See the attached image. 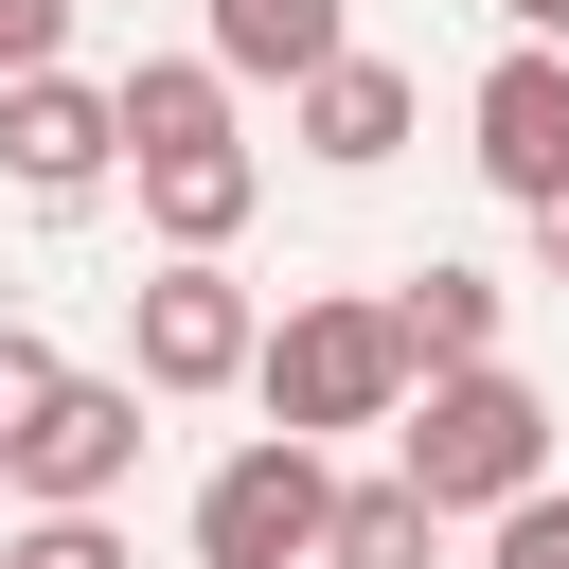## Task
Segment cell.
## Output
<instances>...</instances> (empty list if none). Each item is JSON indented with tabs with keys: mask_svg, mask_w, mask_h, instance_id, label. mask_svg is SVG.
Masks as SVG:
<instances>
[{
	"mask_svg": "<svg viewBox=\"0 0 569 569\" xmlns=\"http://www.w3.org/2000/svg\"><path fill=\"white\" fill-rule=\"evenodd\" d=\"M462 160H480V178H498L516 213H533V196L569 178V36H516V53H498V71L462 89Z\"/></svg>",
	"mask_w": 569,
	"mask_h": 569,
	"instance_id": "cell-5",
	"label": "cell"
},
{
	"mask_svg": "<svg viewBox=\"0 0 569 569\" xmlns=\"http://www.w3.org/2000/svg\"><path fill=\"white\" fill-rule=\"evenodd\" d=\"M498 569H569V498H551V480L498 498Z\"/></svg>",
	"mask_w": 569,
	"mask_h": 569,
	"instance_id": "cell-16",
	"label": "cell"
},
{
	"mask_svg": "<svg viewBox=\"0 0 569 569\" xmlns=\"http://www.w3.org/2000/svg\"><path fill=\"white\" fill-rule=\"evenodd\" d=\"M320 533H338L320 427H267V445H231V462L196 480V569H320Z\"/></svg>",
	"mask_w": 569,
	"mask_h": 569,
	"instance_id": "cell-3",
	"label": "cell"
},
{
	"mask_svg": "<svg viewBox=\"0 0 569 569\" xmlns=\"http://www.w3.org/2000/svg\"><path fill=\"white\" fill-rule=\"evenodd\" d=\"M124 178H142V231H160V249H231L249 196H267L249 142H160V160H124Z\"/></svg>",
	"mask_w": 569,
	"mask_h": 569,
	"instance_id": "cell-8",
	"label": "cell"
},
{
	"mask_svg": "<svg viewBox=\"0 0 569 569\" xmlns=\"http://www.w3.org/2000/svg\"><path fill=\"white\" fill-rule=\"evenodd\" d=\"M107 160H124V89H71V71H18L0 89V178L18 196H107Z\"/></svg>",
	"mask_w": 569,
	"mask_h": 569,
	"instance_id": "cell-6",
	"label": "cell"
},
{
	"mask_svg": "<svg viewBox=\"0 0 569 569\" xmlns=\"http://www.w3.org/2000/svg\"><path fill=\"white\" fill-rule=\"evenodd\" d=\"M498 18H516V36H569V0H498Z\"/></svg>",
	"mask_w": 569,
	"mask_h": 569,
	"instance_id": "cell-19",
	"label": "cell"
},
{
	"mask_svg": "<svg viewBox=\"0 0 569 569\" xmlns=\"http://www.w3.org/2000/svg\"><path fill=\"white\" fill-rule=\"evenodd\" d=\"M391 462H409L445 516H498V498L551 480V391L498 373V356H462V373H427V391L391 409Z\"/></svg>",
	"mask_w": 569,
	"mask_h": 569,
	"instance_id": "cell-1",
	"label": "cell"
},
{
	"mask_svg": "<svg viewBox=\"0 0 569 569\" xmlns=\"http://www.w3.org/2000/svg\"><path fill=\"white\" fill-rule=\"evenodd\" d=\"M320 569H445V498L391 462V480H338V533H320Z\"/></svg>",
	"mask_w": 569,
	"mask_h": 569,
	"instance_id": "cell-10",
	"label": "cell"
},
{
	"mask_svg": "<svg viewBox=\"0 0 569 569\" xmlns=\"http://www.w3.org/2000/svg\"><path fill=\"white\" fill-rule=\"evenodd\" d=\"M53 36H71V0H0V89H18V71H53Z\"/></svg>",
	"mask_w": 569,
	"mask_h": 569,
	"instance_id": "cell-17",
	"label": "cell"
},
{
	"mask_svg": "<svg viewBox=\"0 0 569 569\" xmlns=\"http://www.w3.org/2000/svg\"><path fill=\"white\" fill-rule=\"evenodd\" d=\"M160 142H231V53H142L124 71V160Z\"/></svg>",
	"mask_w": 569,
	"mask_h": 569,
	"instance_id": "cell-12",
	"label": "cell"
},
{
	"mask_svg": "<svg viewBox=\"0 0 569 569\" xmlns=\"http://www.w3.org/2000/svg\"><path fill=\"white\" fill-rule=\"evenodd\" d=\"M0 480H18V498H124V480H142V373H71V391L18 427Z\"/></svg>",
	"mask_w": 569,
	"mask_h": 569,
	"instance_id": "cell-7",
	"label": "cell"
},
{
	"mask_svg": "<svg viewBox=\"0 0 569 569\" xmlns=\"http://www.w3.org/2000/svg\"><path fill=\"white\" fill-rule=\"evenodd\" d=\"M0 569H18V551H0Z\"/></svg>",
	"mask_w": 569,
	"mask_h": 569,
	"instance_id": "cell-20",
	"label": "cell"
},
{
	"mask_svg": "<svg viewBox=\"0 0 569 569\" xmlns=\"http://www.w3.org/2000/svg\"><path fill=\"white\" fill-rule=\"evenodd\" d=\"M213 53H231L249 89H302V71L356 53V18H338V0H213Z\"/></svg>",
	"mask_w": 569,
	"mask_h": 569,
	"instance_id": "cell-11",
	"label": "cell"
},
{
	"mask_svg": "<svg viewBox=\"0 0 569 569\" xmlns=\"http://www.w3.org/2000/svg\"><path fill=\"white\" fill-rule=\"evenodd\" d=\"M249 391H267V427H391L409 391H427V356H409V320L391 302H284L267 320V356H249Z\"/></svg>",
	"mask_w": 569,
	"mask_h": 569,
	"instance_id": "cell-2",
	"label": "cell"
},
{
	"mask_svg": "<svg viewBox=\"0 0 569 569\" xmlns=\"http://www.w3.org/2000/svg\"><path fill=\"white\" fill-rule=\"evenodd\" d=\"M18 569H142V551L107 533V498H36V533H18Z\"/></svg>",
	"mask_w": 569,
	"mask_h": 569,
	"instance_id": "cell-14",
	"label": "cell"
},
{
	"mask_svg": "<svg viewBox=\"0 0 569 569\" xmlns=\"http://www.w3.org/2000/svg\"><path fill=\"white\" fill-rule=\"evenodd\" d=\"M249 356H267V320H249V284L213 249H160L124 284V373L142 391H249Z\"/></svg>",
	"mask_w": 569,
	"mask_h": 569,
	"instance_id": "cell-4",
	"label": "cell"
},
{
	"mask_svg": "<svg viewBox=\"0 0 569 569\" xmlns=\"http://www.w3.org/2000/svg\"><path fill=\"white\" fill-rule=\"evenodd\" d=\"M391 142H409V71H391V53H338V71H302V160L373 178Z\"/></svg>",
	"mask_w": 569,
	"mask_h": 569,
	"instance_id": "cell-9",
	"label": "cell"
},
{
	"mask_svg": "<svg viewBox=\"0 0 569 569\" xmlns=\"http://www.w3.org/2000/svg\"><path fill=\"white\" fill-rule=\"evenodd\" d=\"M53 391H71V356H53L36 320H0V462H18V427H36Z\"/></svg>",
	"mask_w": 569,
	"mask_h": 569,
	"instance_id": "cell-15",
	"label": "cell"
},
{
	"mask_svg": "<svg viewBox=\"0 0 569 569\" xmlns=\"http://www.w3.org/2000/svg\"><path fill=\"white\" fill-rule=\"evenodd\" d=\"M533 267H551V284H569V178H551V196H533Z\"/></svg>",
	"mask_w": 569,
	"mask_h": 569,
	"instance_id": "cell-18",
	"label": "cell"
},
{
	"mask_svg": "<svg viewBox=\"0 0 569 569\" xmlns=\"http://www.w3.org/2000/svg\"><path fill=\"white\" fill-rule=\"evenodd\" d=\"M391 320H409V356H427V373L498 356V284H480V267H409V284H391Z\"/></svg>",
	"mask_w": 569,
	"mask_h": 569,
	"instance_id": "cell-13",
	"label": "cell"
}]
</instances>
